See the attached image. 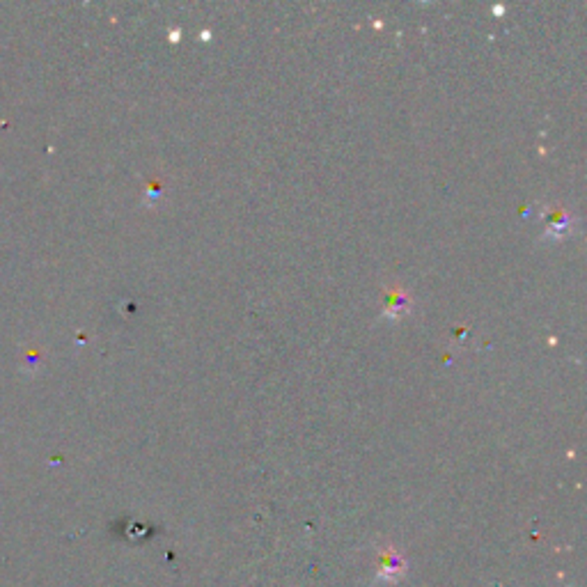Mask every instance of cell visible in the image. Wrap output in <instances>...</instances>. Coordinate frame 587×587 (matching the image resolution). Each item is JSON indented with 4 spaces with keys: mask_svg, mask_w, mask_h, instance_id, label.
<instances>
[{
    "mask_svg": "<svg viewBox=\"0 0 587 587\" xmlns=\"http://www.w3.org/2000/svg\"><path fill=\"white\" fill-rule=\"evenodd\" d=\"M548 225H551V237H562L564 232L569 230V225H571V221H569V216L564 214V212H558V214H553V218L551 221H548Z\"/></svg>",
    "mask_w": 587,
    "mask_h": 587,
    "instance_id": "1",
    "label": "cell"
}]
</instances>
